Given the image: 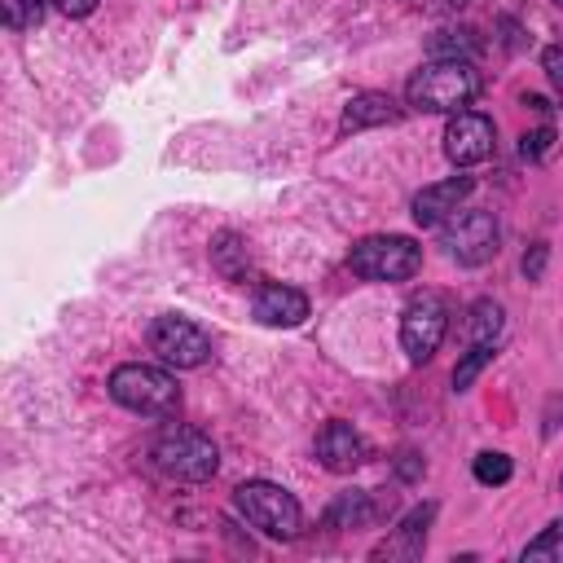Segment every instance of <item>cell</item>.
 I'll use <instances>...</instances> for the list:
<instances>
[{
    "label": "cell",
    "mask_w": 563,
    "mask_h": 563,
    "mask_svg": "<svg viewBox=\"0 0 563 563\" xmlns=\"http://www.w3.org/2000/svg\"><path fill=\"white\" fill-rule=\"evenodd\" d=\"M110 400L141 413V418H176L180 409V387L163 365H145V361H128L110 374L106 383Z\"/></svg>",
    "instance_id": "3"
},
{
    "label": "cell",
    "mask_w": 563,
    "mask_h": 563,
    "mask_svg": "<svg viewBox=\"0 0 563 563\" xmlns=\"http://www.w3.org/2000/svg\"><path fill=\"white\" fill-rule=\"evenodd\" d=\"M541 70H545L550 88H554V92H563V48H559V44L541 48Z\"/></svg>",
    "instance_id": "25"
},
{
    "label": "cell",
    "mask_w": 563,
    "mask_h": 563,
    "mask_svg": "<svg viewBox=\"0 0 563 563\" xmlns=\"http://www.w3.org/2000/svg\"><path fill=\"white\" fill-rule=\"evenodd\" d=\"M396 471H400L405 484H413V479L422 475V457H418L413 449H400V453H396Z\"/></svg>",
    "instance_id": "26"
},
{
    "label": "cell",
    "mask_w": 563,
    "mask_h": 563,
    "mask_svg": "<svg viewBox=\"0 0 563 563\" xmlns=\"http://www.w3.org/2000/svg\"><path fill=\"white\" fill-rule=\"evenodd\" d=\"M493 356H497V352H493V343H471V347L462 352V361L453 365V387H457V391H466V387L479 378V369H484Z\"/></svg>",
    "instance_id": "19"
},
{
    "label": "cell",
    "mask_w": 563,
    "mask_h": 563,
    "mask_svg": "<svg viewBox=\"0 0 563 563\" xmlns=\"http://www.w3.org/2000/svg\"><path fill=\"white\" fill-rule=\"evenodd\" d=\"M559 488H563V475H559Z\"/></svg>",
    "instance_id": "30"
},
{
    "label": "cell",
    "mask_w": 563,
    "mask_h": 563,
    "mask_svg": "<svg viewBox=\"0 0 563 563\" xmlns=\"http://www.w3.org/2000/svg\"><path fill=\"white\" fill-rule=\"evenodd\" d=\"M427 53L431 57H462V62H471L479 53V35L471 26H444V31H435L427 40Z\"/></svg>",
    "instance_id": "18"
},
{
    "label": "cell",
    "mask_w": 563,
    "mask_h": 563,
    "mask_svg": "<svg viewBox=\"0 0 563 563\" xmlns=\"http://www.w3.org/2000/svg\"><path fill=\"white\" fill-rule=\"evenodd\" d=\"M396 119H400V106H396L387 92H356V97L343 106L339 132H343V136H352V132L383 128V123H396Z\"/></svg>",
    "instance_id": "14"
},
{
    "label": "cell",
    "mask_w": 563,
    "mask_h": 563,
    "mask_svg": "<svg viewBox=\"0 0 563 563\" xmlns=\"http://www.w3.org/2000/svg\"><path fill=\"white\" fill-rule=\"evenodd\" d=\"M528 559H563V523H550L537 541L523 545V563Z\"/></svg>",
    "instance_id": "22"
},
{
    "label": "cell",
    "mask_w": 563,
    "mask_h": 563,
    "mask_svg": "<svg viewBox=\"0 0 563 563\" xmlns=\"http://www.w3.org/2000/svg\"><path fill=\"white\" fill-rule=\"evenodd\" d=\"M431 519H435V501L413 506V510L396 523V532H391L387 541L374 545V559H418L422 545H427V528H431Z\"/></svg>",
    "instance_id": "13"
},
{
    "label": "cell",
    "mask_w": 563,
    "mask_h": 563,
    "mask_svg": "<svg viewBox=\"0 0 563 563\" xmlns=\"http://www.w3.org/2000/svg\"><path fill=\"white\" fill-rule=\"evenodd\" d=\"M559 409H563V396H554V400H550V409H545V435H554V427H559V422H554V418H559Z\"/></svg>",
    "instance_id": "29"
},
{
    "label": "cell",
    "mask_w": 563,
    "mask_h": 563,
    "mask_svg": "<svg viewBox=\"0 0 563 563\" xmlns=\"http://www.w3.org/2000/svg\"><path fill=\"white\" fill-rule=\"evenodd\" d=\"M471 189H475V180H471L466 172L427 185L422 194H413V220H418V224H444V220L471 198Z\"/></svg>",
    "instance_id": "12"
},
{
    "label": "cell",
    "mask_w": 563,
    "mask_h": 563,
    "mask_svg": "<svg viewBox=\"0 0 563 563\" xmlns=\"http://www.w3.org/2000/svg\"><path fill=\"white\" fill-rule=\"evenodd\" d=\"M475 479L479 484H488V488H497V484H506L510 475H515V462L506 457V453H493V449H484V453H475Z\"/></svg>",
    "instance_id": "20"
},
{
    "label": "cell",
    "mask_w": 563,
    "mask_h": 563,
    "mask_svg": "<svg viewBox=\"0 0 563 563\" xmlns=\"http://www.w3.org/2000/svg\"><path fill=\"white\" fill-rule=\"evenodd\" d=\"M251 317L260 325H273V330H290V325H303L308 317V295L299 286H282V282H264L255 286V299H251Z\"/></svg>",
    "instance_id": "10"
},
{
    "label": "cell",
    "mask_w": 563,
    "mask_h": 563,
    "mask_svg": "<svg viewBox=\"0 0 563 563\" xmlns=\"http://www.w3.org/2000/svg\"><path fill=\"white\" fill-rule=\"evenodd\" d=\"M545 260H550V246H545V242H532V246L523 251V264H519V268H523V277H528V282H541Z\"/></svg>",
    "instance_id": "24"
},
{
    "label": "cell",
    "mask_w": 563,
    "mask_h": 563,
    "mask_svg": "<svg viewBox=\"0 0 563 563\" xmlns=\"http://www.w3.org/2000/svg\"><path fill=\"white\" fill-rule=\"evenodd\" d=\"M150 462L167 475V479H180V484H207L220 466V449L207 431L198 427H163L154 440H150Z\"/></svg>",
    "instance_id": "2"
},
{
    "label": "cell",
    "mask_w": 563,
    "mask_h": 563,
    "mask_svg": "<svg viewBox=\"0 0 563 563\" xmlns=\"http://www.w3.org/2000/svg\"><path fill=\"white\" fill-rule=\"evenodd\" d=\"M312 453H317V462H321L325 471H334V475H352V471L365 462V440H361V431H356L352 422L334 418V422H325V427L317 431Z\"/></svg>",
    "instance_id": "11"
},
{
    "label": "cell",
    "mask_w": 563,
    "mask_h": 563,
    "mask_svg": "<svg viewBox=\"0 0 563 563\" xmlns=\"http://www.w3.org/2000/svg\"><path fill=\"white\" fill-rule=\"evenodd\" d=\"M57 9H62L66 18H88V13L97 9V0H57Z\"/></svg>",
    "instance_id": "27"
},
{
    "label": "cell",
    "mask_w": 563,
    "mask_h": 563,
    "mask_svg": "<svg viewBox=\"0 0 563 563\" xmlns=\"http://www.w3.org/2000/svg\"><path fill=\"white\" fill-rule=\"evenodd\" d=\"M211 268L224 277V282H242L246 268H251V242L233 229H220L211 238Z\"/></svg>",
    "instance_id": "15"
},
{
    "label": "cell",
    "mask_w": 563,
    "mask_h": 563,
    "mask_svg": "<svg viewBox=\"0 0 563 563\" xmlns=\"http://www.w3.org/2000/svg\"><path fill=\"white\" fill-rule=\"evenodd\" d=\"M422 9H431V13H457L466 0H418Z\"/></svg>",
    "instance_id": "28"
},
{
    "label": "cell",
    "mask_w": 563,
    "mask_h": 563,
    "mask_svg": "<svg viewBox=\"0 0 563 563\" xmlns=\"http://www.w3.org/2000/svg\"><path fill=\"white\" fill-rule=\"evenodd\" d=\"M550 150H554V128H550V123L523 132V141H519V154H523V158H545Z\"/></svg>",
    "instance_id": "23"
},
{
    "label": "cell",
    "mask_w": 563,
    "mask_h": 563,
    "mask_svg": "<svg viewBox=\"0 0 563 563\" xmlns=\"http://www.w3.org/2000/svg\"><path fill=\"white\" fill-rule=\"evenodd\" d=\"M0 13L9 31H26L44 18V0H0Z\"/></svg>",
    "instance_id": "21"
},
{
    "label": "cell",
    "mask_w": 563,
    "mask_h": 563,
    "mask_svg": "<svg viewBox=\"0 0 563 563\" xmlns=\"http://www.w3.org/2000/svg\"><path fill=\"white\" fill-rule=\"evenodd\" d=\"M444 330H449V312H444V299L435 290H422L405 303L400 312V347L413 365L431 361L444 343Z\"/></svg>",
    "instance_id": "8"
},
{
    "label": "cell",
    "mask_w": 563,
    "mask_h": 563,
    "mask_svg": "<svg viewBox=\"0 0 563 563\" xmlns=\"http://www.w3.org/2000/svg\"><path fill=\"white\" fill-rule=\"evenodd\" d=\"M378 519V506L369 501V493H339L334 506L325 510V523L330 528H365Z\"/></svg>",
    "instance_id": "16"
},
{
    "label": "cell",
    "mask_w": 563,
    "mask_h": 563,
    "mask_svg": "<svg viewBox=\"0 0 563 563\" xmlns=\"http://www.w3.org/2000/svg\"><path fill=\"white\" fill-rule=\"evenodd\" d=\"M475 92H479V70L475 62H462V57H431L405 84L409 106L431 114H457L475 101Z\"/></svg>",
    "instance_id": "1"
},
{
    "label": "cell",
    "mask_w": 563,
    "mask_h": 563,
    "mask_svg": "<svg viewBox=\"0 0 563 563\" xmlns=\"http://www.w3.org/2000/svg\"><path fill=\"white\" fill-rule=\"evenodd\" d=\"M233 510L260 528L264 537H277V541H295L299 528H303V510L295 501V493H286L282 484L273 479H246L233 488Z\"/></svg>",
    "instance_id": "4"
},
{
    "label": "cell",
    "mask_w": 563,
    "mask_h": 563,
    "mask_svg": "<svg viewBox=\"0 0 563 563\" xmlns=\"http://www.w3.org/2000/svg\"><path fill=\"white\" fill-rule=\"evenodd\" d=\"M347 268L365 282H409L422 268V246L405 233H374L347 251Z\"/></svg>",
    "instance_id": "5"
},
{
    "label": "cell",
    "mask_w": 563,
    "mask_h": 563,
    "mask_svg": "<svg viewBox=\"0 0 563 563\" xmlns=\"http://www.w3.org/2000/svg\"><path fill=\"white\" fill-rule=\"evenodd\" d=\"M497 150V128L488 114L479 110H457L449 123H444V154L453 167H475L484 158H493Z\"/></svg>",
    "instance_id": "9"
},
{
    "label": "cell",
    "mask_w": 563,
    "mask_h": 563,
    "mask_svg": "<svg viewBox=\"0 0 563 563\" xmlns=\"http://www.w3.org/2000/svg\"><path fill=\"white\" fill-rule=\"evenodd\" d=\"M501 325H506V317H501V303L497 299H475L466 308V321H462V330H466L471 343H497Z\"/></svg>",
    "instance_id": "17"
},
{
    "label": "cell",
    "mask_w": 563,
    "mask_h": 563,
    "mask_svg": "<svg viewBox=\"0 0 563 563\" xmlns=\"http://www.w3.org/2000/svg\"><path fill=\"white\" fill-rule=\"evenodd\" d=\"M497 242H501V229H497L493 211H484V207H457L440 224V246L449 251V260H457L466 268L488 264L497 255Z\"/></svg>",
    "instance_id": "6"
},
{
    "label": "cell",
    "mask_w": 563,
    "mask_h": 563,
    "mask_svg": "<svg viewBox=\"0 0 563 563\" xmlns=\"http://www.w3.org/2000/svg\"><path fill=\"white\" fill-rule=\"evenodd\" d=\"M150 352L172 369H198L211 361V334L180 312H163L150 325Z\"/></svg>",
    "instance_id": "7"
}]
</instances>
